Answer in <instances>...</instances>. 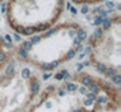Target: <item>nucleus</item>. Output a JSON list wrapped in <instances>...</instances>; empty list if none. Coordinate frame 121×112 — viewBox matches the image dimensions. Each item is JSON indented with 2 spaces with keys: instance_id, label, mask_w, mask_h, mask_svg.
I'll return each mask as SVG.
<instances>
[{
  "instance_id": "1",
  "label": "nucleus",
  "mask_w": 121,
  "mask_h": 112,
  "mask_svg": "<svg viewBox=\"0 0 121 112\" xmlns=\"http://www.w3.org/2000/svg\"><path fill=\"white\" fill-rule=\"evenodd\" d=\"M84 41L86 32L82 25L65 22L22 41L14 53L35 71H55L76 56Z\"/></svg>"
},
{
  "instance_id": "2",
  "label": "nucleus",
  "mask_w": 121,
  "mask_h": 112,
  "mask_svg": "<svg viewBox=\"0 0 121 112\" xmlns=\"http://www.w3.org/2000/svg\"><path fill=\"white\" fill-rule=\"evenodd\" d=\"M39 92V78L17 55L0 51V112H27Z\"/></svg>"
},
{
  "instance_id": "3",
  "label": "nucleus",
  "mask_w": 121,
  "mask_h": 112,
  "mask_svg": "<svg viewBox=\"0 0 121 112\" xmlns=\"http://www.w3.org/2000/svg\"><path fill=\"white\" fill-rule=\"evenodd\" d=\"M65 10V0H7L8 26L21 36H35L53 28Z\"/></svg>"
},
{
  "instance_id": "4",
  "label": "nucleus",
  "mask_w": 121,
  "mask_h": 112,
  "mask_svg": "<svg viewBox=\"0 0 121 112\" xmlns=\"http://www.w3.org/2000/svg\"><path fill=\"white\" fill-rule=\"evenodd\" d=\"M88 62L106 81L118 85L121 66V21L116 14L88 40Z\"/></svg>"
},
{
  "instance_id": "5",
  "label": "nucleus",
  "mask_w": 121,
  "mask_h": 112,
  "mask_svg": "<svg viewBox=\"0 0 121 112\" xmlns=\"http://www.w3.org/2000/svg\"><path fill=\"white\" fill-rule=\"evenodd\" d=\"M75 4H80V6H86V4H88V6H93V4H98V3H101V1H104V0H72Z\"/></svg>"
},
{
  "instance_id": "6",
  "label": "nucleus",
  "mask_w": 121,
  "mask_h": 112,
  "mask_svg": "<svg viewBox=\"0 0 121 112\" xmlns=\"http://www.w3.org/2000/svg\"><path fill=\"white\" fill-rule=\"evenodd\" d=\"M1 1H4V0H0V3H1Z\"/></svg>"
},
{
  "instance_id": "7",
  "label": "nucleus",
  "mask_w": 121,
  "mask_h": 112,
  "mask_svg": "<svg viewBox=\"0 0 121 112\" xmlns=\"http://www.w3.org/2000/svg\"><path fill=\"white\" fill-rule=\"evenodd\" d=\"M0 51H1V48H0Z\"/></svg>"
}]
</instances>
